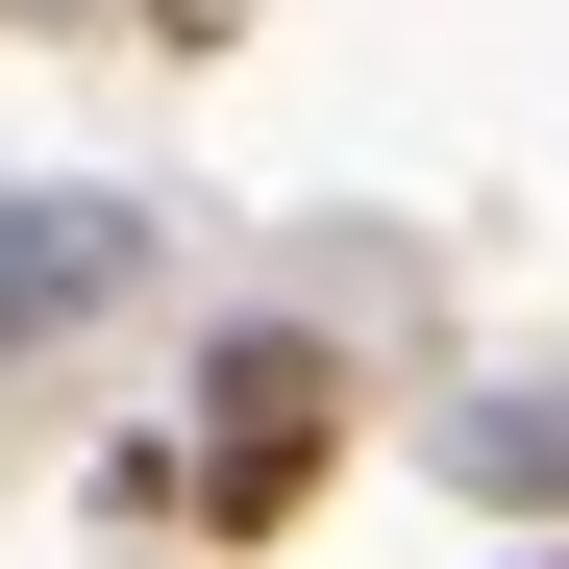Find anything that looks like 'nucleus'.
Masks as SVG:
<instances>
[{
    "instance_id": "7ed1b4c3",
    "label": "nucleus",
    "mask_w": 569,
    "mask_h": 569,
    "mask_svg": "<svg viewBox=\"0 0 569 569\" xmlns=\"http://www.w3.org/2000/svg\"><path fill=\"white\" fill-rule=\"evenodd\" d=\"M470 470L496 496H569V421H470Z\"/></svg>"
},
{
    "instance_id": "f03ea898",
    "label": "nucleus",
    "mask_w": 569,
    "mask_h": 569,
    "mask_svg": "<svg viewBox=\"0 0 569 569\" xmlns=\"http://www.w3.org/2000/svg\"><path fill=\"white\" fill-rule=\"evenodd\" d=\"M124 272H149V223H124V199H0V371H26V347H74Z\"/></svg>"
},
{
    "instance_id": "f257e3e1",
    "label": "nucleus",
    "mask_w": 569,
    "mask_h": 569,
    "mask_svg": "<svg viewBox=\"0 0 569 569\" xmlns=\"http://www.w3.org/2000/svg\"><path fill=\"white\" fill-rule=\"evenodd\" d=\"M322 421H347V371H322L298 322H248V347H223V470H199V520H223V545L298 520V496H322Z\"/></svg>"
},
{
    "instance_id": "20e7f679",
    "label": "nucleus",
    "mask_w": 569,
    "mask_h": 569,
    "mask_svg": "<svg viewBox=\"0 0 569 569\" xmlns=\"http://www.w3.org/2000/svg\"><path fill=\"white\" fill-rule=\"evenodd\" d=\"M545 569H569V545H545Z\"/></svg>"
}]
</instances>
